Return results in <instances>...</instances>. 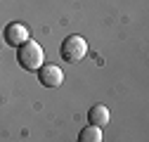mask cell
I'll use <instances>...</instances> for the list:
<instances>
[{
  "mask_svg": "<svg viewBox=\"0 0 149 142\" xmlns=\"http://www.w3.org/2000/svg\"><path fill=\"white\" fill-rule=\"evenodd\" d=\"M17 62L22 64V69L26 71H38L43 66V59H45V52L43 47L36 43V40H26L22 47H17Z\"/></svg>",
  "mask_w": 149,
  "mask_h": 142,
  "instance_id": "cell-1",
  "label": "cell"
},
{
  "mask_svg": "<svg viewBox=\"0 0 149 142\" xmlns=\"http://www.w3.org/2000/svg\"><path fill=\"white\" fill-rule=\"evenodd\" d=\"M88 52V43L81 36H69V38L62 43V59L69 64H78Z\"/></svg>",
  "mask_w": 149,
  "mask_h": 142,
  "instance_id": "cell-2",
  "label": "cell"
},
{
  "mask_svg": "<svg viewBox=\"0 0 149 142\" xmlns=\"http://www.w3.org/2000/svg\"><path fill=\"white\" fill-rule=\"evenodd\" d=\"M38 78L45 88H59L64 83V71L57 64H43L38 69Z\"/></svg>",
  "mask_w": 149,
  "mask_h": 142,
  "instance_id": "cell-3",
  "label": "cell"
},
{
  "mask_svg": "<svg viewBox=\"0 0 149 142\" xmlns=\"http://www.w3.org/2000/svg\"><path fill=\"white\" fill-rule=\"evenodd\" d=\"M5 40H7V45H12V47H22L26 40H31V38H29V29H26L22 22L7 24V29H5Z\"/></svg>",
  "mask_w": 149,
  "mask_h": 142,
  "instance_id": "cell-4",
  "label": "cell"
},
{
  "mask_svg": "<svg viewBox=\"0 0 149 142\" xmlns=\"http://www.w3.org/2000/svg\"><path fill=\"white\" fill-rule=\"evenodd\" d=\"M109 118H111V114H109V109H107L104 104H95V106L88 111V121H90V126L104 128L107 123H109Z\"/></svg>",
  "mask_w": 149,
  "mask_h": 142,
  "instance_id": "cell-5",
  "label": "cell"
},
{
  "mask_svg": "<svg viewBox=\"0 0 149 142\" xmlns=\"http://www.w3.org/2000/svg\"><path fill=\"white\" fill-rule=\"evenodd\" d=\"M76 142H102V128L97 126H88L78 133V140Z\"/></svg>",
  "mask_w": 149,
  "mask_h": 142,
  "instance_id": "cell-6",
  "label": "cell"
}]
</instances>
